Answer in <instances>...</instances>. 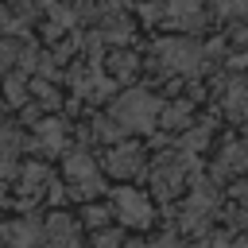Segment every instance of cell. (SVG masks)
Masks as SVG:
<instances>
[{"label":"cell","mask_w":248,"mask_h":248,"mask_svg":"<svg viewBox=\"0 0 248 248\" xmlns=\"http://www.w3.org/2000/svg\"><path fill=\"white\" fill-rule=\"evenodd\" d=\"M155 112H159V101L143 89H132L116 101V120L120 128H136V132H147L155 124Z\"/></svg>","instance_id":"6da1fadb"},{"label":"cell","mask_w":248,"mask_h":248,"mask_svg":"<svg viewBox=\"0 0 248 248\" xmlns=\"http://www.w3.org/2000/svg\"><path fill=\"white\" fill-rule=\"evenodd\" d=\"M159 58L178 74H198L202 62H205V50L198 43H190V39H163L159 43Z\"/></svg>","instance_id":"7a4b0ae2"},{"label":"cell","mask_w":248,"mask_h":248,"mask_svg":"<svg viewBox=\"0 0 248 248\" xmlns=\"http://www.w3.org/2000/svg\"><path fill=\"white\" fill-rule=\"evenodd\" d=\"M116 217L124 225L143 229V225H151V202L143 194H136V190H116Z\"/></svg>","instance_id":"3957f363"},{"label":"cell","mask_w":248,"mask_h":248,"mask_svg":"<svg viewBox=\"0 0 248 248\" xmlns=\"http://www.w3.org/2000/svg\"><path fill=\"white\" fill-rule=\"evenodd\" d=\"M66 174H70V178L78 182L74 190H81L85 198L101 190V178H97V167H93V159H89V155H81V151H78V155H70V163H66Z\"/></svg>","instance_id":"277c9868"},{"label":"cell","mask_w":248,"mask_h":248,"mask_svg":"<svg viewBox=\"0 0 248 248\" xmlns=\"http://www.w3.org/2000/svg\"><path fill=\"white\" fill-rule=\"evenodd\" d=\"M108 170L120 174V178L136 174V170H140V151H136V147H116V151L108 155Z\"/></svg>","instance_id":"5b68a950"},{"label":"cell","mask_w":248,"mask_h":248,"mask_svg":"<svg viewBox=\"0 0 248 248\" xmlns=\"http://www.w3.org/2000/svg\"><path fill=\"white\" fill-rule=\"evenodd\" d=\"M167 12H170L174 23H182V27H198V23H202V4H198V0H167Z\"/></svg>","instance_id":"8992f818"},{"label":"cell","mask_w":248,"mask_h":248,"mask_svg":"<svg viewBox=\"0 0 248 248\" xmlns=\"http://www.w3.org/2000/svg\"><path fill=\"white\" fill-rule=\"evenodd\" d=\"M46 240H50L54 248H74V225H70L62 213H54V217L46 221Z\"/></svg>","instance_id":"52a82bcc"},{"label":"cell","mask_w":248,"mask_h":248,"mask_svg":"<svg viewBox=\"0 0 248 248\" xmlns=\"http://www.w3.org/2000/svg\"><path fill=\"white\" fill-rule=\"evenodd\" d=\"M225 108H229V116L248 120V81H232V85H229V93H225Z\"/></svg>","instance_id":"ba28073f"},{"label":"cell","mask_w":248,"mask_h":248,"mask_svg":"<svg viewBox=\"0 0 248 248\" xmlns=\"http://www.w3.org/2000/svg\"><path fill=\"white\" fill-rule=\"evenodd\" d=\"M186 120H190V108H186V105H170V108L163 112V124H167V128H182Z\"/></svg>","instance_id":"9c48e42d"},{"label":"cell","mask_w":248,"mask_h":248,"mask_svg":"<svg viewBox=\"0 0 248 248\" xmlns=\"http://www.w3.org/2000/svg\"><path fill=\"white\" fill-rule=\"evenodd\" d=\"M19 147V140H16V132H4L0 128V163H4V155H12Z\"/></svg>","instance_id":"30bf717a"},{"label":"cell","mask_w":248,"mask_h":248,"mask_svg":"<svg viewBox=\"0 0 248 248\" xmlns=\"http://www.w3.org/2000/svg\"><path fill=\"white\" fill-rule=\"evenodd\" d=\"M8 101H23V81H8Z\"/></svg>","instance_id":"8fae6325"},{"label":"cell","mask_w":248,"mask_h":248,"mask_svg":"<svg viewBox=\"0 0 248 248\" xmlns=\"http://www.w3.org/2000/svg\"><path fill=\"white\" fill-rule=\"evenodd\" d=\"M236 198H244V202H248V178H244V182L236 186Z\"/></svg>","instance_id":"7c38bea8"},{"label":"cell","mask_w":248,"mask_h":248,"mask_svg":"<svg viewBox=\"0 0 248 248\" xmlns=\"http://www.w3.org/2000/svg\"><path fill=\"white\" fill-rule=\"evenodd\" d=\"M132 248H147V244H132Z\"/></svg>","instance_id":"4fadbf2b"},{"label":"cell","mask_w":248,"mask_h":248,"mask_svg":"<svg viewBox=\"0 0 248 248\" xmlns=\"http://www.w3.org/2000/svg\"><path fill=\"white\" fill-rule=\"evenodd\" d=\"M236 248H248V244H236Z\"/></svg>","instance_id":"5bb4252c"}]
</instances>
